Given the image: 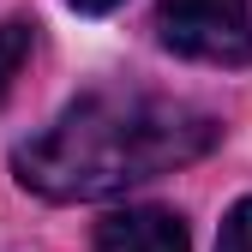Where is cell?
Instances as JSON below:
<instances>
[{"label": "cell", "mask_w": 252, "mask_h": 252, "mask_svg": "<svg viewBox=\"0 0 252 252\" xmlns=\"http://www.w3.org/2000/svg\"><path fill=\"white\" fill-rule=\"evenodd\" d=\"M66 6H78V12H114L120 0H66Z\"/></svg>", "instance_id": "6"}, {"label": "cell", "mask_w": 252, "mask_h": 252, "mask_svg": "<svg viewBox=\"0 0 252 252\" xmlns=\"http://www.w3.org/2000/svg\"><path fill=\"white\" fill-rule=\"evenodd\" d=\"M222 138L216 114L156 96V90H90L60 120L12 150V174L24 192L54 204L114 198L126 186L162 180Z\"/></svg>", "instance_id": "1"}, {"label": "cell", "mask_w": 252, "mask_h": 252, "mask_svg": "<svg viewBox=\"0 0 252 252\" xmlns=\"http://www.w3.org/2000/svg\"><path fill=\"white\" fill-rule=\"evenodd\" d=\"M96 252H186V222L174 210H114L96 222Z\"/></svg>", "instance_id": "3"}, {"label": "cell", "mask_w": 252, "mask_h": 252, "mask_svg": "<svg viewBox=\"0 0 252 252\" xmlns=\"http://www.w3.org/2000/svg\"><path fill=\"white\" fill-rule=\"evenodd\" d=\"M216 252H252V198L228 210V222H222V240H216Z\"/></svg>", "instance_id": "5"}, {"label": "cell", "mask_w": 252, "mask_h": 252, "mask_svg": "<svg viewBox=\"0 0 252 252\" xmlns=\"http://www.w3.org/2000/svg\"><path fill=\"white\" fill-rule=\"evenodd\" d=\"M156 36L204 66H252V0H156Z\"/></svg>", "instance_id": "2"}, {"label": "cell", "mask_w": 252, "mask_h": 252, "mask_svg": "<svg viewBox=\"0 0 252 252\" xmlns=\"http://www.w3.org/2000/svg\"><path fill=\"white\" fill-rule=\"evenodd\" d=\"M24 60H30V24L24 18H0V102L12 96Z\"/></svg>", "instance_id": "4"}]
</instances>
